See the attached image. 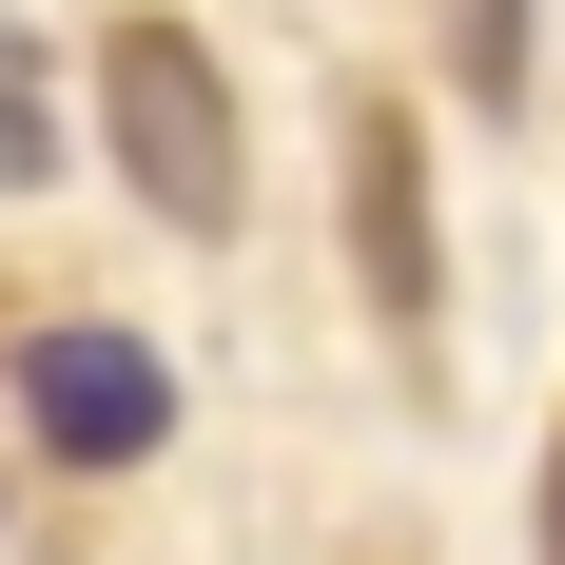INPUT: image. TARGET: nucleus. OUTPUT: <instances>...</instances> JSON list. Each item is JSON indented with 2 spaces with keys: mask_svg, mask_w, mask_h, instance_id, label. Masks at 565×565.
Returning a JSON list of instances; mask_svg holds the SVG:
<instances>
[{
  "mask_svg": "<svg viewBox=\"0 0 565 565\" xmlns=\"http://www.w3.org/2000/svg\"><path fill=\"white\" fill-rule=\"evenodd\" d=\"M546 565H565V449H546Z\"/></svg>",
  "mask_w": 565,
  "mask_h": 565,
  "instance_id": "423d86ee",
  "label": "nucleus"
},
{
  "mask_svg": "<svg viewBox=\"0 0 565 565\" xmlns=\"http://www.w3.org/2000/svg\"><path fill=\"white\" fill-rule=\"evenodd\" d=\"M351 157H371V292H391V312H429V215H409V137L371 117Z\"/></svg>",
  "mask_w": 565,
  "mask_h": 565,
  "instance_id": "7ed1b4c3",
  "label": "nucleus"
},
{
  "mask_svg": "<svg viewBox=\"0 0 565 565\" xmlns=\"http://www.w3.org/2000/svg\"><path fill=\"white\" fill-rule=\"evenodd\" d=\"M58 157V98H40V40H0V195H40Z\"/></svg>",
  "mask_w": 565,
  "mask_h": 565,
  "instance_id": "20e7f679",
  "label": "nucleus"
},
{
  "mask_svg": "<svg viewBox=\"0 0 565 565\" xmlns=\"http://www.w3.org/2000/svg\"><path fill=\"white\" fill-rule=\"evenodd\" d=\"M20 429H40L58 468H137L175 429V371L137 332H40V351H20Z\"/></svg>",
  "mask_w": 565,
  "mask_h": 565,
  "instance_id": "f03ea898",
  "label": "nucleus"
},
{
  "mask_svg": "<svg viewBox=\"0 0 565 565\" xmlns=\"http://www.w3.org/2000/svg\"><path fill=\"white\" fill-rule=\"evenodd\" d=\"M98 117H117V175H137L175 234H234V78L175 40V20H117L98 40Z\"/></svg>",
  "mask_w": 565,
  "mask_h": 565,
  "instance_id": "f257e3e1",
  "label": "nucleus"
},
{
  "mask_svg": "<svg viewBox=\"0 0 565 565\" xmlns=\"http://www.w3.org/2000/svg\"><path fill=\"white\" fill-rule=\"evenodd\" d=\"M449 78L468 98H526V0H449Z\"/></svg>",
  "mask_w": 565,
  "mask_h": 565,
  "instance_id": "39448f33",
  "label": "nucleus"
}]
</instances>
